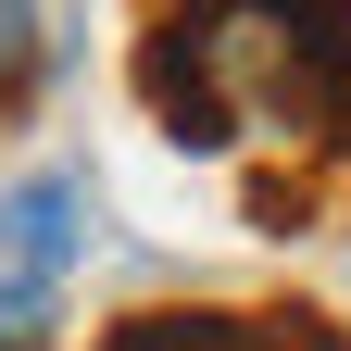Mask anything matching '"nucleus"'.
<instances>
[{
	"mask_svg": "<svg viewBox=\"0 0 351 351\" xmlns=\"http://www.w3.org/2000/svg\"><path fill=\"white\" fill-rule=\"evenodd\" d=\"M38 88V0H0V113Z\"/></svg>",
	"mask_w": 351,
	"mask_h": 351,
	"instance_id": "20e7f679",
	"label": "nucleus"
},
{
	"mask_svg": "<svg viewBox=\"0 0 351 351\" xmlns=\"http://www.w3.org/2000/svg\"><path fill=\"white\" fill-rule=\"evenodd\" d=\"M138 101L176 151H326L351 125V0H163Z\"/></svg>",
	"mask_w": 351,
	"mask_h": 351,
	"instance_id": "f257e3e1",
	"label": "nucleus"
},
{
	"mask_svg": "<svg viewBox=\"0 0 351 351\" xmlns=\"http://www.w3.org/2000/svg\"><path fill=\"white\" fill-rule=\"evenodd\" d=\"M75 251H88V176H63V163L13 176L0 189V289H51L63 301Z\"/></svg>",
	"mask_w": 351,
	"mask_h": 351,
	"instance_id": "f03ea898",
	"label": "nucleus"
},
{
	"mask_svg": "<svg viewBox=\"0 0 351 351\" xmlns=\"http://www.w3.org/2000/svg\"><path fill=\"white\" fill-rule=\"evenodd\" d=\"M101 351H351L326 314H125Z\"/></svg>",
	"mask_w": 351,
	"mask_h": 351,
	"instance_id": "7ed1b4c3",
	"label": "nucleus"
}]
</instances>
